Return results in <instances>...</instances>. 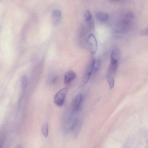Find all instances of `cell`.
Wrapping results in <instances>:
<instances>
[{
    "label": "cell",
    "mask_w": 148,
    "mask_h": 148,
    "mask_svg": "<svg viewBox=\"0 0 148 148\" xmlns=\"http://www.w3.org/2000/svg\"><path fill=\"white\" fill-rule=\"evenodd\" d=\"M68 91V88L65 87L60 90L55 95L54 97V102L56 105L58 106L63 105Z\"/></svg>",
    "instance_id": "6da1fadb"
},
{
    "label": "cell",
    "mask_w": 148,
    "mask_h": 148,
    "mask_svg": "<svg viewBox=\"0 0 148 148\" xmlns=\"http://www.w3.org/2000/svg\"><path fill=\"white\" fill-rule=\"evenodd\" d=\"M95 60L92 58L89 61L85 71L83 78L82 85L84 86L88 82L92 74Z\"/></svg>",
    "instance_id": "7a4b0ae2"
},
{
    "label": "cell",
    "mask_w": 148,
    "mask_h": 148,
    "mask_svg": "<svg viewBox=\"0 0 148 148\" xmlns=\"http://www.w3.org/2000/svg\"><path fill=\"white\" fill-rule=\"evenodd\" d=\"M88 41L90 45L91 52L92 54L96 53L98 48L97 39L93 34H90L88 38Z\"/></svg>",
    "instance_id": "3957f363"
},
{
    "label": "cell",
    "mask_w": 148,
    "mask_h": 148,
    "mask_svg": "<svg viewBox=\"0 0 148 148\" xmlns=\"http://www.w3.org/2000/svg\"><path fill=\"white\" fill-rule=\"evenodd\" d=\"M85 17L88 28L91 31H94L95 29L94 21L92 15L88 10H86L85 13Z\"/></svg>",
    "instance_id": "277c9868"
},
{
    "label": "cell",
    "mask_w": 148,
    "mask_h": 148,
    "mask_svg": "<svg viewBox=\"0 0 148 148\" xmlns=\"http://www.w3.org/2000/svg\"><path fill=\"white\" fill-rule=\"evenodd\" d=\"M76 75L73 71L69 70L65 73L64 77V83L66 85L69 84L75 78Z\"/></svg>",
    "instance_id": "5b68a950"
},
{
    "label": "cell",
    "mask_w": 148,
    "mask_h": 148,
    "mask_svg": "<svg viewBox=\"0 0 148 148\" xmlns=\"http://www.w3.org/2000/svg\"><path fill=\"white\" fill-rule=\"evenodd\" d=\"M82 97L81 94L77 95L73 99L72 103V107L74 111L77 110L79 108L82 101Z\"/></svg>",
    "instance_id": "8992f818"
},
{
    "label": "cell",
    "mask_w": 148,
    "mask_h": 148,
    "mask_svg": "<svg viewBox=\"0 0 148 148\" xmlns=\"http://www.w3.org/2000/svg\"><path fill=\"white\" fill-rule=\"evenodd\" d=\"M61 18V12L60 11L56 10L53 11L52 14V19L54 24H58L60 21Z\"/></svg>",
    "instance_id": "52a82bcc"
},
{
    "label": "cell",
    "mask_w": 148,
    "mask_h": 148,
    "mask_svg": "<svg viewBox=\"0 0 148 148\" xmlns=\"http://www.w3.org/2000/svg\"><path fill=\"white\" fill-rule=\"evenodd\" d=\"M118 65V61H110L108 72V75H111L114 74L117 71Z\"/></svg>",
    "instance_id": "ba28073f"
},
{
    "label": "cell",
    "mask_w": 148,
    "mask_h": 148,
    "mask_svg": "<svg viewBox=\"0 0 148 148\" xmlns=\"http://www.w3.org/2000/svg\"><path fill=\"white\" fill-rule=\"evenodd\" d=\"M96 17L99 21L102 23L107 21L109 18L108 14L102 12H97L96 14Z\"/></svg>",
    "instance_id": "9c48e42d"
},
{
    "label": "cell",
    "mask_w": 148,
    "mask_h": 148,
    "mask_svg": "<svg viewBox=\"0 0 148 148\" xmlns=\"http://www.w3.org/2000/svg\"><path fill=\"white\" fill-rule=\"evenodd\" d=\"M22 91L21 95H24L27 89V78L26 75H23L21 78Z\"/></svg>",
    "instance_id": "30bf717a"
},
{
    "label": "cell",
    "mask_w": 148,
    "mask_h": 148,
    "mask_svg": "<svg viewBox=\"0 0 148 148\" xmlns=\"http://www.w3.org/2000/svg\"><path fill=\"white\" fill-rule=\"evenodd\" d=\"M119 56V51L117 49H115L113 50L111 55L110 61H118Z\"/></svg>",
    "instance_id": "8fae6325"
},
{
    "label": "cell",
    "mask_w": 148,
    "mask_h": 148,
    "mask_svg": "<svg viewBox=\"0 0 148 148\" xmlns=\"http://www.w3.org/2000/svg\"><path fill=\"white\" fill-rule=\"evenodd\" d=\"M42 132L44 136L47 137L49 134V125L47 123H45L43 126L42 128Z\"/></svg>",
    "instance_id": "7c38bea8"
},
{
    "label": "cell",
    "mask_w": 148,
    "mask_h": 148,
    "mask_svg": "<svg viewBox=\"0 0 148 148\" xmlns=\"http://www.w3.org/2000/svg\"><path fill=\"white\" fill-rule=\"evenodd\" d=\"M100 64V61L99 60H95L92 73L93 75H95L99 69Z\"/></svg>",
    "instance_id": "4fadbf2b"
},
{
    "label": "cell",
    "mask_w": 148,
    "mask_h": 148,
    "mask_svg": "<svg viewBox=\"0 0 148 148\" xmlns=\"http://www.w3.org/2000/svg\"><path fill=\"white\" fill-rule=\"evenodd\" d=\"M108 82L109 84L110 89H111L113 88L114 85V80L111 75H108L107 77Z\"/></svg>",
    "instance_id": "5bb4252c"
},
{
    "label": "cell",
    "mask_w": 148,
    "mask_h": 148,
    "mask_svg": "<svg viewBox=\"0 0 148 148\" xmlns=\"http://www.w3.org/2000/svg\"><path fill=\"white\" fill-rule=\"evenodd\" d=\"M140 34L142 36H148V28L142 30Z\"/></svg>",
    "instance_id": "9a60e30c"
},
{
    "label": "cell",
    "mask_w": 148,
    "mask_h": 148,
    "mask_svg": "<svg viewBox=\"0 0 148 148\" xmlns=\"http://www.w3.org/2000/svg\"><path fill=\"white\" fill-rule=\"evenodd\" d=\"M110 0L112 1H118L119 0Z\"/></svg>",
    "instance_id": "2e32d148"
}]
</instances>
